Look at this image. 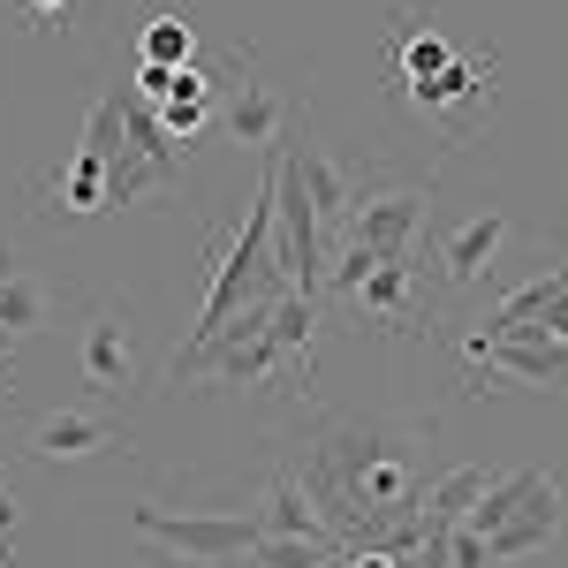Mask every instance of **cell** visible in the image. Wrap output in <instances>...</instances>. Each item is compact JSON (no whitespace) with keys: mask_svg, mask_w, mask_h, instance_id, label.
<instances>
[{"mask_svg":"<svg viewBox=\"0 0 568 568\" xmlns=\"http://www.w3.org/2000/svg\"><path fill=\"white\" fill-rule=\"evenodd\" d=\"M425 425H387V417H349L326 425L311 439L296 485L311 493L318 524L334 530L342 546H372L394 530L417 524V493H425Z\"/></svg>","mask_w":568,"mask_h":568,"instance_id":"obj_1","label":"cell"},{"mask_svg":"<svg viewBox=\"0 0 568 568\" xmlns=\"http://www.w3.org/2000/svg\"><path fill=\"white\" fill-rule=\"evenodd\" d=\"M463 372L470 387H561L568 394V265L508 288L463 334Z\"/></svg>","mask_w":568,"mask_h":568,"instance_id":"obj_2","label":"cell"},{"mask_svg":"<svg viewBox=\"0 0 568 568\" xmlns=\"http://www.w3.org/2000/svg\"><path fill=\"white\" fill-rule=\"evenodd\" d=\"M311 318L318 304L281 288L265 304H243L227 326L197 356H175V379L213 372L220 387H251V394H304L318 379V356H311Z\"/></svg>","mask_w":568,"mask_h":568,"instance_id":"obj_3","label":"cell"},{"mask_svg":"<svg viewBox=\"0 0 568 568\" xmlns=\"http://www.w3.org/2000/svg\"><path fill=\"white\" fill-rule=\"evenodd\" d=\"M433 235V182L394 175V168H356V197L342 220V243L372 265H409L417 243Z\"/></svg>","mask_w":568,"mask_h":568,"instance_id":"obj_4","label":"cell"},{"mask_svg":"<svg viewBox=\"0 0 568 568\" xmlns=\"http://www.w3.org/2000/svg\"><path fill=\"white\" fill-rule=\"evenodd\" d=\"M470 530L493 546L500 568H516L524 554H538V546L561 538V478H546V470H508V478H493L485 500L470 508Z\"/></svg>","mask_w":568,"mask_h":568,"instance_id":"obj_5","label":"cell"},{"mask_svg":"<svg viewBox=\"0 0 568 568\" xmlns=\"http://www.w3.org/2000/svg\"><path fill=\"white\" fill-rule=\"evenodd\" d=\"M342 304H349L364 326L417 342V334H425V318H433V281L417 273V258H409V265H364L349 288H342Z\"/></svg>","mask_w":568,"mask_h":568,"instance_id":"obj_6","label":"cell"},{"mask_svg":"<svg viewBox=\"0 0 568 568\" xmlns=\"http://www.w3.org/2000/svg\"><path fill=\"white\" fill-rule=\"evenodd\" d=\"M402 106H409L417 122H433L439 136H455V144H463V136H470L485 114H493V53H455L433 84L409 91Z\"/></svg>","mask_w":568,"mask_h":568,"instance_id":"obj_7","label":"cell"},{"mask_svg":"<svg viewBox=\"0 0 568 568\" xmlns=\"http://www.w3.org/2000/svg\"><path fill=\"white\" fill-rule=\"evenodd\" d=\"M23 455L31 463H106V455H130V433L99 409H45L23 425Z\"/></svg>","mask_w":568,"mask_h":568,"instance_id":"obj_8","label":"cell"},{"mask_svg":"<svg viewBox=\"0 0 568 568\" xmlns=\"http://www.w3.org/2000/svg\"><path fill=\"white\" fill-rule=\"evenodd\" d=\"M136 538L168 546V554H205V561H251L258 516H168V508H136Z\"/></svg>","mask_w":568,"mask_h":568,"instance_id":"obj_9","label":"cell"},{"mask_svg":"<svg viewBox=\"0 0 568 568\" xmlns=\"http://www.w3.org/2000/svg\"><path fill=\"white\" fill-rule=\"evenodd\" d=\"M227 130H235V144L243 152H258V160H273L281 152V130H288V106L273 99V84L258 77V53L251 45H235L227 53Z\"/></svg>","mask_w":568,"mask_h":568,"instance_id":"obj_10","label":"cell"},{"mask_svg":"<svg viewBox=\"0 0 568 568\" xmlns=\"http://www.w3.org/2000/svg\"><path fill=\"white\" fill-rule=\"evenodd\" d=\"M77 372L99 402H122L136 387V326L122 304H91L84 311V349H77Z\"/></svg>","mask_w":568,"mask_h":568,"instance_id":"obj_11","label":"cell"},{"mask_svg":"<svg viewBox=\"0 0 568 568\" xmlns=\"http://www.w3.org/2000/svg\"><path fill=\"white\" fill-rule=\"evenodd\" d=\"M508 213H470L463 227H439L433 235V288H478L485 273L500 265V243H508Z\"/></svg>","mask_w":568,"mask_h":568,"instance_id":"obj_12","label":"cell"},{"mask_svg":"<svg viewBox=\"0 0 568 568\" xmlns=\"http://www.w3.org/2000/svg\"><path fill=\"white\" fill-rule=\"evenodd\" d=\"M136 99L160 114V130L175 136V144H190L197 136V122L213 114V99H220V77L213 69H136Z\"/></svg>","mask_w":568,"mask_h":568,"instance_id":"obj_13","label":"cell"},{"mask_svg":"<svg viewBox=\"0 0 568 568\" xmlns=\"http://www.w3.org/2000/svg\"><path fill=\"white\" fill-rule=\"evenodd\" d=\"M394 31H402V45H394V99H409V91H425L455 61V45H447V31L433 23V8H394Z\"/></svg>","mask_w":568,"mask_h":568,"instance_id":"obj_14","label":"cell"},{"mask_svg":"<svg viewBox=\"0 0 568 568\" xmlns=\"http://www.w3.org/2000/svg\"><path fill=\"white\" fill-rule=\"evenodd\" d=\"M39 197V213H77V220H91V213H114V182H106V160H91L84 144L53 168V175L31 190Z\"/></svg>","mask_w":568,"mask_h":568,"instance_id":"obj_15","label":"cell"},{"mask_svg":"<svg viewBox=\"0 0 568 568\" xmlns=\"http://www.w3.org/2000/svg\"><path fill=\"white\" fill-rule=\"evenodd\" d=\"M485 485H493V470H478V463H455V470H439V478L417 493V524H425V530L470 524V508L485 500Z\"/></svg>","mask_w":568,"mask_h":568,"instance_id":"obj_16","label":"cell"},{"mask_svg":"<svg viewBox=\"0 0 568 568\" xmlns=\"http://www.w3.org/2000/svg\"><path fill=\"white\" fill-rule=\"evenodd\" d=\"M258 538H334V530L318 524V508H311V493L296 478H273L258 508Z\"/></svg>","mask_w":568,"mask_h":568,"instance_id":"obj_17","label":"cell"},{"mask_svg":"<svg viewBox=\"0 0 568 568\" xmlns=\"http://www.w3.org/2000/svg\"><path fill=\"white\" fill-rule=\"evenodd\" d=\"M136 53H144V69H190V61H197L190 0H175L168 16H152V23H144V39H136Z\"/></svg>","mask_w":568,"mask_h":568,"instance_id":"obj_18","label":"cell"},{"mask_svg":"<svg viewBox=\"0 0 568 568\" xmlns=\"http://www.w3.org/2000/svg\"><path fill=\"white\" fill-rule=\"evenodd\" d=\"M342 561V538H258L243 568H334Z\"/></svg>","mask_w":568,"mask_h":568,"instance_id":"obj_19","label":"cell"},{"mask_svg":"<svg viewBox=\"0 0 568 568\" xmlns=\"http://www.w3.org/2000/svg\"><path fill=\"white\" fill-rule=\"evenodd\" d=\"M39 326H45V296L16 273V281L0 288V342H8V334H39Z\"/></svg>","mask_w":568,"mask_h":568,"instance_id":"obj_20","label":"cell"},{"mask_svg":"<svg viewBox=\"0 0 568 568\" xmlns=\"http://www.w3.org/2000/svg\"><path fill=\"white\" fill-rule=\"evenodd\" d=\"M8 8H16V16H23L31 31H69L84 0H8Z\"/></svg>","mask_w":568,"mask_h":568,"instance_id":"obj_21","label":"cell"},{"mask_svg":"<svg viewBox=\"0 0 568 568\" xmlns=\"http://www.w3.org/2000/svg\"><path fill=\"white\" fill-rule=\"evenodd\" d=\"M136 568H243V561H205V554H168V546H136Z\"/></svg>","mask_w":568,"mask_h":568,"instance_id":"obj_22","label":"cell"},{"mask_svg":"<svg viewBox=\"0 0 568 568\" xmlns=\"http://www.w3.org/2000/svg\"><path fill=\"white\" fill-rule=\"evenodd\" d=\"M16 554V493H0V568Z\"/></svg>","mask_w":568,"mask_h":568,"instance_id":"obj_23","label":"cell"},{"mask_svg":"<svg viewBox=\"0 0 568 568\" xmlns=\"http://www.w3.org/2000/svg\"><path fill=\"white\" fill-rule=\"evenodd\" d=\"M0 493H16V478H8V463H0Z\"/></svg>","mask_w":568,"mask_h":568,"instance_id":"obj_24","label":"cell"},{"mask_svg":"<svg viewBox=\"0 0 568 568\" xmlns=\"http://www.w3.org/2000/svg\"><path fill=\"white\" fill-rule=\"evenodd\" d=\"M0 379H8V342H0Z\"/></svg>","mask_w":568,"mask_h":568,"instance_id":"obj_25","label":"cell"}]
</instances>
